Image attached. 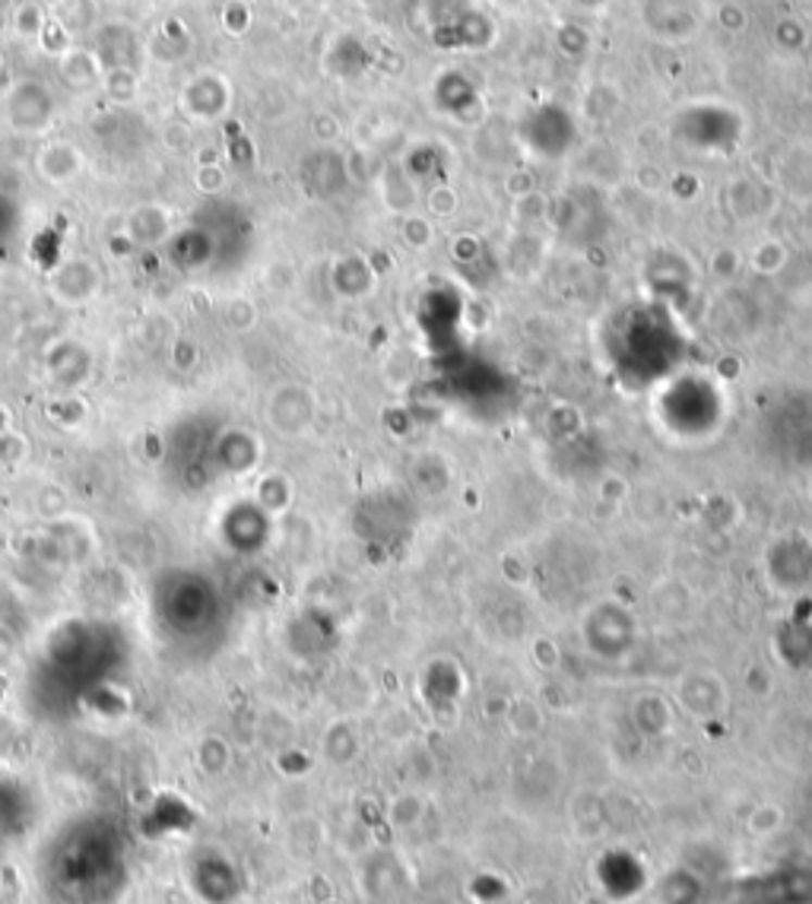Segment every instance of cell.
<instances>
[{"instance_id":"obj_1","label":"cell","mask_w":812,"mask_h":904,"mask_svg":"<svg viewBox=\"0 0 812 904\" xmlns=\"http://www.w3.org/2000/svg\"><path fill=\"white\" fill-rule=\"evenodd\" d=\"M137 48H140L137 33L124 23H109L96 36V58L102 71H127V64L137 58Z\"/></svg>"},{"instance_id":"obj_2","label":"cell","mask_w":812,"mask_h":904,"mask_svg":"<svg viewBox=\"0 0 812 904\" xmlns=\"http://www.w3.org/2000/svg\"><path fill=\"white\" fill-rule=\"evenodd\" d=\"M61 74L67 83H74V89H89L96 79L105 77L99 58L89 54V51H67L64 61H61Z\"/></svg>"},{"instance_id":"obj_3","label":"cell","mask_w":812,"mask_h":904,"mask_svg":"<svg viewBox=\"0 0 812 904\" xmlns=\"http://www.w3.org/2000/svg\"><path fill=\"white\" fill-rule=\"evenodd\" d=\"M777 826H780V813L777 809H769V816H752V823H749V828L755 834H772Z\"/></svg>"}]
</instances>
